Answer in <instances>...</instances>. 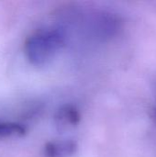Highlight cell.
<instances>
[{
	"mask_svg": "<svg viewBox=\"0 0 156 157\" xmlns=\"http://www.w3.org/2000/svg\"><path fill=\"white\" fill-rule=\"evenodd\" d=\"M64 44L65 35L61 29H42L26 39L24 52L31 64L42 66L47 64Z\"/></svg>",
	"mask_w": 156,
	"mask_h": 157,
	"instance_id": "6da1fadb",
	"label": "cell"
},
{
	"mask_svg": "<svg viewBox=\"0 0 156 157\" xmlns=\"http://www.w3.org/2000/svg\"><path fill=\"white\" fill-rule=\"evenodd\" d=\"M81 121V115L78 109L73 105L61 107L54 115V123L61 132L71 131L78 126Z\"/></svg>",
	"mask_w": 156,
	"mask_h": 157,
	"instance_id": "7a4b0ae2",
	"label": "cell"
},
{
	"mask_svg": "<svg viewBox=\"0 0 156 157\" xmlns=\"http://www.w3.org/2000/svg\"><path fill=\"white\" fill-rule=\"evenodd\" d=\"M94 29L97 34L102 38H110L114 36L119 28V19L110 13H102L95 19Z\"/></svg>",
	"mask_w": 156,
	"mask_h": 157,
	"instance_id": "3957f363",
	"label": "cell"
},
{
	"mask_svg": "<svg viewBox=\"0 0 156 157\" xmlns=\"http://www.w3.org/2000/svg\"><path fill=\"white\" fill-rule=\"evenodd\" d=\"M78 149L76 142L72 140L49 142L44 146L45 157H72Z\"/></svg>",
	"mask_w": 156,
	"mask_h": 157,
	"instance_id": "277c9868",
	"label": "cell"
},
{
	"mask_svg": "<svg viewBox=\"0 0 156 157\" xmlns=\"http://www.w3.org/2000/svg\"><path fill=\"white\" fill-rule=\"evenodd\" d=\"M27 129L22 124L17 122H3L0 121V138L20 137L25 135Z\"/></svg>",
	"mask_w": 156,
	"mask_h": 157,
	"instance_id": "5b68a950",
	"label": "cell"
},
{
	"mask_svg": "<svg viewBox=\"0 0 156 157\" xmlns=\"http://www.w3.org/2000/svg\"><path fill=\"white\" fill-rule=\"evenodd\" d=\"M149 117L153 123L156 126V107H153L149 109Z\"/></svg>",
	"mask_w": 156,
	"mask_h": 157,
	"instance_id": "8992f818",
	"label": "cell"
}]
</instances>
